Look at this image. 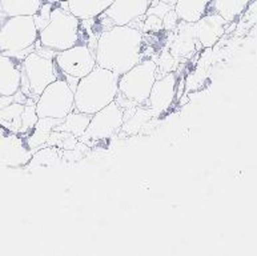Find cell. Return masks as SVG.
I'll return each instance as SVG.
<instances>
[{"mask_svg": "<svg viewBox=\"0 0 257 256\" xmlns=\"http://www.w3.org/2000/svg\"><path fill=\"white\" fill-rule=\"evenodd\" d=\"M143 31L130 26H115L103 31L95 46L96 64L123 75L143 60Z\"/></svg>", "mask_w": 257, "mask_h": 256, "instance_id": "obj_1", "label": "cell"}, {"mask_svg": "<svg viewBox=\"0 0 257 256\" xmlns=\"http://www.w3.org/2000/svg\"><path fill=\"white\" fill-rule=\"evenodd\" d=\"M119 75L96 65L75 87V110L93 115L115 102L119 95Z\"/></svg>", "mask_w": 257, "mask_h": 256, "instance_id": "obj_2", "label": "cell"}, {"mask_svg": "<svg viewBox=\"0 0 257 256\" xmlns=\"http://www.w3.org/2000/svg\"><path fill=\"white\" fill-rule=\"evenodd\" d=\"M54 51L44 48L38 42L35 50L20 61V91L27 99L42 95L48 86L58 79V67Z\"/></svg>", "mask_w": 257, "mask_h": 256, "instance_id": "obj_3", "label": "cell"}, {"mask_svg": "<svg viewBox=\"0 0 257 256\" xmlns=\"http://www.w3.org/2000/svg\"><path fill=\"white\" fill-rule=\"evenodd\" d=\"M80 20L67 8V2L54 4L50 22L39 31V43L44 48L60 52L76 46L80 36Z\"/></svg>", "mask_w": 257, "mask_h": 256, "instance_id": "obj_4", "label": "cell"}, {"mask_svg": "<svg viewBox=\"0 0 257 256\" xmlns=\"http://www.w3.org/2000/svg\"><path fill=\"white\" fill-rule=\"evenodd\" d=\"M39 30L34 16H10L0 27V52L23 60L35 50Z\"/></svg>", "mask_w": 257, "mask_h": 256, "instance_id": "obj_5", "label": "cell"}, {"mask_svg": "<svg viewBox=\"0 0 257 256\" xmlns=\"http://www.w3.org/2000/svg\"><path fill=\"white\" fill-rule=\"evenodd\" d=\"M156 61L146 59L136 64L119 77V95L117 102H124L131 106L146 104L150 98L151 90L158 79Z\"/></svg>", "mask_w": 257, "mask_h": 256, "instance_id": "obj_6", "label": "cell"}, {"mask_svg": "<svg viewBox=\"0 0 257 256\" xmlns=\"http://www.w3.org/2000/svg\"><path fill=\"white\" fill-rule=\"evenodd\" d=\"M75 110V90L68 80L56 79L42 92L36 102L39 118L63 119Z\"/></svg>", "mask_w": 257, "mask_h": 256, "instance_id": "obj_7", "label": "cell"}, {"mask_svg": "<svg viewBox=\"0 0 257 256\" xmlns=\"http://www.w3.org/2000/svg\"><path fill=\"white\" fill-rule=\"evenodd\" d=\"M124 108L115 100L91 116L87 130L79 140L84 144H96L115 136L123 127Z\"/></svg>", "mask_w": 257, "mask_h": 256, "instance_id": "obj_8", "label": "cell"}, {"mask_svg": "<svg viewBox=\"0 0 257 256\" xmlns=\"http://www.w3.org/2000/svg\"><path fill=\"white\" fill-rule=\"evenodd\" d=\"M56 67L63 75L79 81L96 67L95 52L87 44H79L55 54Z\"/></svg>", "mask_w": 257, "mask_h": 256, "instance_id": "obj_9", "label": "cell"}, {"mask_svg": "<svg viewBox=\"0 0 257 256\" xmlns=\"http://www.w3.org/2000/svg\"><path fill=\"white\" fill-rule=\"evenodd\" d=\"M39 120L36 103H12L0 107V127L26 138L31 134Z\"/></svg>", "mask_w": 257, "mask_h": 256, "instance_id": "obj_10", "label": "cell"}, {"mask_svg": "<svg viewBox=\"0 0 257 256\" xmlns=\"http://www.w3.org/2000/svg\"><path fill=\"white\" fill-rule=\"evenodd\" d=\"M32 152L24 138L0 127V167H26Z\"/></svg>", "mask_w": 257, "mask_h": 256, "instance_id": "obj_11", "label": "cell"}, {"mask_svg": "<svg viewBox=\"0 0 257 256\" xmlns=\"http://www.w3.org/2000/svg\"><path fill=\"white\" fill-rule=\"evenodd\" d=\"M151 0H115L104 12V18L115 26H130L135 20L146 16Z\"/></svg>", "mask_w": 257, "mask_h": 256, "instance_id": "obj_12", "label": "cell"}, {"mask_svg": "<svg viewBox=\"0 0 257 256\" xmlns=\"http://www.w3.org/2000/svg\"><path fill=\"white\" fill-rule=\"evenodd\" d=\"M177 77L176 73H164L160 79H156L154 87L151 90L150 98L147 100V108H150L152 114L158 115L165 111L172 104L173 98L176 95Z\"/></svg>", "mask_w": 257, "mask_h": 256, "instance_id": "obj_13", "label": "cell"}, {"mask_svg": "<svg viewBox=\"0 0 257 256\" xmlns=\"http://www.w3.org/2000/svg\"><path fill=\"white\" fill-rule=\"evenodd\" d=\"M228 22L216 12L205 14L200 20L193 23L197 43L203 48H212L225 34Z\"/></svg>", "mask_w": 257, "mask_h": 256, "instance_id": "obj_14", "label": "cell"}, {"mask_svg": "<svg viewBox=\"0 0 257 256\" xmlns=\"http://www.w3.org/2000/svg\"><path fill=\"white\" fill-rule=\"evenodd\" d=\"M20 60L0 52V98L14 96L20 91Z\"/></svg>", "mask_w": 257, "mask_h": 256, "instance_id": "obj_15", "label": "cell"}, {"mask_svg": "<svg viewBox=\"0 0 257 256\" xmlns=\"http://www.w3.org/2000/svg\"><path fill=\"white\" fill-rule=\"evenodd\" d=\"M196 44L199 43L196 39L193 23L180 22L173 30L169 52L175 57H189L195 52Z\"/></svg>", "mask_w": 257, "mask_h": 256, "instance_id": "obj_16", "label": "cell"}, {"mask_svg": "<svg viewBox=\"0 0 257 256\" xmlns=\"http://www.w3.org/2000/svg\"><path fill=\"white\" fill-rule=\"evenodd\" d=\"M115 0H67V8L79 20H88L103 15Z\"/></svg>", "mask_w": 257, "mask_h": 256, "instance_id": "obj_17", "label": "cell"}, {"mask_svg": "<svg viewBox=\"0 0 257 256\" xmlns=\"http://www.w3.org/2000/svg\"><path fill=\"white\" fill-rule=\"evenodd\" d=\"M60 123H62V120H59V119L39 118L38 123L34 127L31 134L24 138L30 151L34 153V149H40L42 147H44L48 142L52 131L55 130V127L60 124Z\"/></svg>", "mask_w": 257, "mask_h": 256, "instance_id": "obj_18", "label": "cell"}, {"mask_svg": "<svg viewBox=\"0 0 257 256\" xmlns=\"http://www.w3.org/2000/svg\"><path fill=\"white\" fill-rule=\"evenodd\" d=\"M211 3L212 0H176L173 10L180 22L196 23L207 14L208 6Z\"/></svg>", "mask_w": 257, "mask_h": 256, "instance_id": "obj_19", "label": "cell"}, {"mask_svg": "<svg viewBox=\"0 0 257 256\" xmlns=\"http://www.w3.org/2000/svg\"><path fill=\"white\" fill-rule=\"evenodd\" d=\"M250 3L252 0H212V8L228 23H233L245 12Z\"/></svg>", "mask_w": 257, "mask_h": 256, "instance_id": "obj_20", "label": "cell"}, {"mask_svg": "<svg viewBox=\"0 0 257 256\" xmlns=\"http://www.w3.org/2000/svg\"><path fill=\"white\" fill-rule=\"evenodd\" d=\"M43 0H0V10L10 16H35L40 11Z\"/></svg>", "mask_w": 257, "mask_h": 256, "instance_id": "obj_21", "label": "cell"}, {"mask_svg": "<svg viewBox=\"0 0 257 256\" xmlns=\"http://www.w3.org/2000/svg\"><path fill=\"white\" fill-rule=\"evenodd\" d=\"M62 159V151L55 147H48L44 145L36 152L32 153L31 159L26 165L30 169H47L52 168L55 165H58Z\"/></svg>", "mask_w": 257, "mask_h": 256, "instance_id": "obj_22", "label": "cell"}, {"mask_svg": "<svg viewBox=\"0 0 257 256\" xmlns=\"http://www.w3.org/2000/svg\"><path fill=\"white\" fill-rule=\"evenodd\" d=\"M91 116L92 115L83 114V112L73 110L63 119L60 124L55 127V131H65V132H69V134L75 135L76 138L80 139L88 127Z\"/></svg>", "mask_w": 257, "mask_h": 256, "instance_id": "obj_23", "label": "cell"}, {"mask_svg": "<svg viewBox=\"0 0 257 256\" xmlns=\"http://www.w3.org/2000/svg\"><path fill=\"white\" fill-rule=\"evenodd\" d=\"M79 138H76L75 135L65 132V131H52L48 142L46 145L48 147H55V148L60 149V151H71V149L76 148V145L79 144Z\"/></svg>", "mask_w": 257, "mask_h": 256, "instance_id": "obj_24", "label": "cell"}, {"mask_svg": "<svg viewBox=\"0 0 257 256\" xmlns=\"http://www.w3.org/2000/svg\"><path fill=\"white\" fill-rule=\"evenodd\" d=\"M152 111L150 108H136L135 112L131 115L130 120H124L123 124H128V127H121L127 134H134L139 131L152 116Z\"/></svg>", "mask_w": 257, "mask_h": 256, "instance_id": "obj_25", "label": "cell"}, {"mask_svg": "<svg viewBox=\"0 0 257 256\" xmlns=\"http://www.w3.org/2000/svg\"><path fill=\"white\" fill-rule=\"evenodd\" d=\"M147 19L144 22L143 32H158L163 30V18L155 14H146Z\"/></svg>", "mask_w": 257, "mask_h": 256, "instance_id": "obj_26", "label": "cell"}, {"mask_svg": "<svg viewBox=\"0 0 257 256\" xmlns=\"http://www.w3.org/2000/svg\"><path fill=\"white\" fill-rule=\"evenodd\" d=\"M180 23V19H179V16L175 12V10H169L167 14L163 18V28L167 31H173L175 28L177 27V24Z\"/></svg>", "mask_w": 257, "mask_h": 256, "instance_id": "obj_27", "label": "cell"}, {"mask_svg": "<svg viewBox=\"0 0 257 256\" xmlns=\"http://www.w3.org/2000/svg\"><path fill=\"white\" fill-rule=\"evenodd\" d=\"M44 3H51V4H58L62 2H67V0H43Z\"/></svg>", "mask_w": 257, "mask_h": 256, "instance_id": "obj_28", "label": "cell"}]
</instances>
